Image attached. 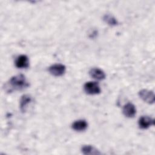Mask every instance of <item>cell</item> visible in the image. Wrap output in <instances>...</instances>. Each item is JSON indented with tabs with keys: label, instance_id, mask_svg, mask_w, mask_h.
<instances>
[{
	"label": "cell",
	"instance_id": "obj_1",
	"mask_svg": "<svg viewBox=\"0 0 155 155\" xmlns=\"http://www.w3.org/2000/svg\"><path fill=\"white\" fill-rule=\"evenodd\" d=\"M9 84L13 89L17 90H22L29 86L25 76L21 74L12 77L9 80Z\"/></svg>",
	"mask_w": 155,
	"mask_h": 155
},
{
	"label": "cell",
	"instance_id": "obj_2",
	"mask_svg": "<svg viewBox=\"0 0 155 155\" xmlns=\"http://www.w3.org/2000/svg\"><path fill=\"white\" fill-rule=\"evenodd\" d=\"M84 90L88 94H97L101 90L98 83L96 82H87L84 85Z\"/></svg>",
	"mask_w": 155,
	"mask_h": 155
},
{
	"label": "cell",
	"instance_id": "obj_3",
	"mask_svg": "<svg viewBox=\"0 0 155 155\" xmlns=\"http://www.w3.org/2000/svg\"><path fill=\"white\" fill-rule=\"evenodd\" d=\"M139 97L145 102L152 104L154 102V94L151 90L143 89L139 92Z\"/></svg>",
	"mask_w": 155,
	"mask_h": 155
},
{
	"label": "cell",
	"instance_id": "obj_4",
	"mask_svg": "<svg viewBox=\"0 0 155 155\" xmlns=\"http://www.w3.org/2000/svg\"><path fill=\"white\" fill-rule=\"evenodd\" d=\"M66 70V67L64 65L61 64H53L49 67L48 71L49 73L54 76H62Z\"/></svg>",
	"mask_w": 155,
	"mask_h": 155
},
{
	"label": "cell",
	"instance_id": "obj_5",
	"mask_svg": "<svg viewBox=\"0 0 155 155\" xmlns=\"http://www.w3.org/2000/svg\"><path fill=\"white\" fill-rule=\"evenodd\" d=\"M154 124V120L149 116H142L138 120V125L142 129H147Z\"/></svg>",
	"mask_w": 155,
	"mask_h": 155
},
{
	"label": "cell",
	"instance_id": "obj_6",
	"mask_svg": "<svg viewBox=\"0 0 155 155\" xmlns=\"http://www.w3.org/2000/svg\"><path fill=\"white\" fill-rule=\"evenodd\" d=\"M15 64L18 68H26L29 66L28 58L25 54H21L17 57Z\"/></svg>",
	"mask_w": 155,
	"mask_h": 155
},
{
	"label": "cell",
	"instance_id": "obj_7",
	"mask_svg": "<svg viewBox=\"0 0 155 155\" xmlns=\"http://www.w3.org/2000/svg\"><path fill=\"white\" fill-rule=\"evenodd\" d=\"M122 112L125 116L127 117H133L136 113V109L133 104L127 103L124 106Z\"/></svg>",
	"mask_w": 155,
	"mask_h": 155
},
{
	"label": "cell",
	"instance_id": "obj_8",
	"mask_svg": "<svg viewBox=\"0 0 155 155\" xmlns=\"http://www.w3.org/2000/svg\"><path fill=\"white\" fill-rule=\"evenodd\" d=\"M90 76L96 80H103L105 78V74L103 70L99 68H93L89 71Z\"/></svg>",
	"mask_w": 155,
	"mask_h": 155
},
{
	"label": "cell",
	"instance_id": "obj_9",
	"mask_svg": "<svg viewBox=\"0 0 155 155\" xmlns=\"http://www.w3.org/2000/svg\"><path fill=\"white\" fill-rule=\"evenodd\" d=\"M88 123L85 120L79 119L74 121L71 125L72 128L77 131H82L87 128Z\"/></svg>",
	"mask_w": 155,
	"mask_h": 155
},
{
	"label": "cell",
	"instance_id": "obj_10",
	"mask_svg": "<svg viewBox=\"0 0 155 155\" xmlns=\"http://www.w3.org/2000/svg\"><path fill=\"white\" fill-rule=\"evenodd\" d=\"M81 151L85 155H96L101 154V152L97 148L90 145H84L81 148Z\"/></svg>",
	"mask_w": 155,
	"mask_h": 155
},
{
	"label": "cell",
	"instance_id": "obj_11",
	"mask_svg": "<svg viewBox=\"0 0 155 155\" xmlns=\"http://www.w3.org/2000/svg\"><path fill=\"white\" fill-rule=\"evenodd\" d=\"M31 97L28 94L23 95L20 99V109L21 111H25L27 106L31 102Z\"/></svg>",
	"mask_w": 155,
	"mask_h": 155
},
{
	"label": "cell",
	"instance_id": "obj_12",
	"mask_svg": "<svg viewBox=\"0 0 155 155\" xmlns=\"http://www.w3.org/2000/svg\"><path fill=\"white\" fill-rule=\"evenodd\" d=\"M104 20L106 23L111 26L116 25L118 24V22L116 20V19L110 14L105 15L104 16Z\"/></svg>",
	"mask_w": 155,
	"mask_h": 155
}]
</instances>
